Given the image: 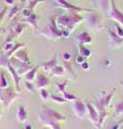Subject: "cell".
I'll list each match as a JSON object with an SVG mask.
<instances>
[{"label":"cell","instance_id":"6da1fadb","mask_svg":"<svg viewBox=\"0 0 123 129\" xmlns=\"http://www.w3.org/2000/svg\"><path fill=\"white\" fill-rule=\"evenodd\" d=\"M83 21H85V17H83V15H81L80 12L77 11H67L66 14H62L58 17H56L57 25L62 26L63 28H67L70 31H72Z\"/></svg>","mask_w":123,"mask_h":129},{"label":"cell","instance_id":"7a4b0ae2","mask_svg":"<svg viewBox=\"0 0 123 129\" xmlns=\"http://www.w3.org/2000/svg\"><path fill=\"white\" fill-rule=\"evenodd\" d=\"M40 35L44 36L46 38L50 39V40H56L62 38V30L57 27V23H56V17H52L50 19L49 25L43 28L42 30L39 32Z\"/></svg>","mask_w":123,"mask_h":129},{"label":"cell","instance_id":"3957f363","mask_svg":"<svg viewBox=\"0 0 123 129\" xmlns=\"http://www.w3.org/2000/svg\"><path fill=\"white\" fill-rule=\"evenodd\" d=\"M17 97V91L16 89H13L11 87L8 88H0V102L2 103V106L6 109H9L10 106L12 104V102L14 101Z\"/></svg>","mask_w":123,"mask_h":129},{"label":"cell","instance_id":"277c9868","mask_svg":"<svg viewBox=\"0 0 123 129\" xmlns=\"http://www.w3.org/2000/svg\"><path fill=\"white\" fill-rule=\"evenodd\" d=\"M101 14L97 11H93L85 17V22H87L88 26L92 29H99L100 28V22H101Z\"/></svg>","mask_w":123,"mask_h":129},{"label":"cell","instance_id":"5b68a950","mask_svg":"<svg viewBox=\"0 0 123 129\" xmlns=\"http://www.w3.org/2000/svg\"><path fill=\"white\" fill-rule=\"evenodd\" d=\"M72 112L78 118H84L88 116V107L87 103L83 102L80 99H77L73 101L72 104Z\"/></svg>","mask_w":123,"mask_h":129},{"label":"cell","instance_id":"8992f818","mask_svg":"<svg viewBox=\"0 0 123 129\" xmlns=\"http://www.w3.org/2000/svg\"><path fill=\"white\" fill-rule=\"evenodd\" d=\"M109 18L114 21L116 23L120 24L123 26V13L118 9L116 6V1L114 0H110V12H109Z\"/></svg>","mask_w":123,"mask_h":129},{"label":"cell","instance_id":"52a82bcc","mask_svg":"<svg viewBox=\"0 0 123 129\" xmlns=\"http://www.w3.org/2000/svg\"><path fill=\"white\" fill-rule=\"evenodd\" d=\"M56 3H57V7L62 8V9H65L67 11H77V12H88V13H91V12L95 11V10H92V9H84V8H80V7H77L75 5H71L70 2H68L67 0H55Z\"/></svg>","mask_w":123,"mask_h":129},{"label":"cell","instance_id":"ba28073f","mask_svg":"<svg viewBox=\"0 0 123 129\" xmlns=\"http://www.w3.org/2000/svg\"><path fill=\"white\" fill-rule=\"evenodd\" d=\"M41 112H42L48 118H50L52 120H55V122L59 123V122H65V120H66V116H64L63 114H60L59 112H57L55 110H52V109L48 108L46 106L42 107V110H41Z\"/></svg>","mask_w":123,"mask_h":129},{"label":"cell","instance_id":"9c48e42d","mask_svg":"<svg viewBox=\"0 0 123 129\" xmlns=\"http://www.w3.org/2000/svg\"><path fill=\"white\" fill-rule=\"evenodd\" d=\"M85 103H87V107H88V117H89V120L93 125H98V120H99V113H98L97 109L91 102L87 101Z\"/></svg>","mask_w":123,"mask_h":129},{"label":"cell","instance_id":"30bf717a","mask_svg":"<svg viewBox=\"0 0 123 129\" xmlns=\"http://www.w3.org/2000/svg\"><path fill=\"white\" fill-rule=\"evenodd\" d=\"M108 36H109V44L112 47H122L123 46V38L117 35L114 29L108 28Z\"/></svg>","mask_w":123,"mask_h":129},{"label":"cell","instance_id":"8fae6325","mask_svg":"<svg viewBox=\"0 0 123 129\" xmlns=\"http://www.w3.org/2000/svg\"><path fill=\"white\" fill-rule=\"evenodd\" d=\"M46 72H38V74L36 76V82H35V86L38 89L41 88H46L47 86L50 85V79L44 74Z\"/></svg>","mask_w":123,"mask_h":129},{"label":"cell","instance_id":"7c38bea8","mask_svg":"<svg viewBox=\"0 0 123 129\" xmlns=\"http://www.w3.org/2000/svg\"><path fill=\"white\" fill-rule=\"evenodd\" d=\"M38 120H39L40 123L47 125V126L50 127L51 129H63V128L60 127V125H59L58 122H55V120H52L50 118H48L41 111L38 113Z\"/></svg>","mask_w":123,"mask_h":129},{"label":"cell","instance_id":"4fadbf2b","mask_svg":"<svg viewBox=\"0 0 123 129\" xmlns=\"http://www.w3.org/2000/svg\"><path fill=\"white\" fill-rule=\"evenodd\" d=\"M39 64H40V68L43 70V72H51L53 68L57 66V54H54L52 59L39 62Z\"/></svg>","mask_w":123,"mask_h":129},{"label":"cell","instance_id":"5bb4252c","mask_svg":"<svg viewBox=\"0 0 123 129\" xmlns=\"http://www.w3.org/2000/svg\"><path fill=\"white\" fill-rule=\"evenodd\" d=\"M15 58H17L18 60L26 63H30V59H29V54H28V50L26 47H22L19 50L16 51V53L13 55Z\"/></svg>","mask_w":123,"mask_h":129},{"label":"cell","instance_id":"9a60e30c","mask_svg":"<svg viewBox=\"0 0 123 129\" xmlns=\"http://www.w3.org/2000/svg\"><path fill=\"white\" fill-rule=\"evenodd\" d=\"M16 118L19 123H25L27 120V111L24 106H18L16 110Z\"/></svg>","mask_w":123,"mask_h":129},{"label":"cell","instance_id":"2e32d148","mask_svg":"<svg viewBox=\"0 0 123 129\" xmlns=\"http://www.w3.org/2000/svg\"><path fill=\"white\" fill-rule=\"evenodd\" d=\"M77 40L78 42H79V44H90L92 43V36L89 34V32L84 31V32H81L80 35H78L77 37Z\"/></svg>","mask_w":123,"mask_h":129},{"label":"cell","instance_id":"e0dca14e","mask_svg":"<svg viewBox=\"0 0 123 129\" xmlns=\"http://www.w3.org/2000/svg\"><path fill=\"white\" fill-rule=\"evenodd\" d=\"M39 68H40V64L39 63L32 67L31 69L25 74V81H28V82H32V81L36 79L37 74H38V69H39Z\"/></svg>","mask_w":123,"mask_h":129},{"label":"cell","instance_id":"ac0fdd59","mask_svg":"<svg viewBox=\"0 0 123 129\" xmlns=\"http://www.w3.org/2000/svg\"><path fill=\"white\" fill-rule=\"evenodd\" d=\"M114 92H116V87H113L112 89H111V91L108 92L107 95H105L104 97H102V98L99 99V100H100V102L104 104L106 109H107V108L110 106V103H111V100H112V98H113Z\"/></svg>","mask_w":123,"mask_h":129},{"label":"cell","instance_id":"d6986e66","mask_svg":"<svg viewBox=\"0 0 123 129\" xmlns=\"http://www.w3.org/2000/svg\"><path fill=\"white\" fill-rule=\"evenodd\" d=\"M25 22L26 24H28V25H30L34 29H38V22H37V15L35 13H32L29 17L25 18Z\"/></svg>","mask_w":123,"mask_h":129},{"label":"cell","instance_id":"ffe728a7","mask_svg":"<svg viewBox=\"0 0 123 129\" xmlns=\"http://www.w3.org/2000/svg\"><path fill=\"white\" fill-rule=\"evenodd\" d=\"M51 75L53 76H62L64 73H65V69L63 66H59V64H57L56 67H54L53 69L51 70Z\"/></svg>","mask_w":123,"mask_h":129},{"label":"cell","instance_id":"44dd1931","mask_svg":"<svg viewBox=\"0 0 123 129\" xmlns=\"http://www.w3.org/2000/svg\"><path fill=\"white\" fill-rule=\"evenodd\" d=\"M79 54H80L81 56H83V57L88 58V57H90V56H91L92 52L90 51L89 48L84 45V44H79Z\"/></svg>","mask_w":123,"mask_h":129},{"label":"cell","instance_id":"7402d4cb","mask_svg":"<svg viewBox=\"0 0 123 129\" xmlns=\"http://www.w3.org/2000/svg\"><path fill=\"white\" fill-rule=\"evenodd\" d=\"M25 46H26V45H25L24 43H15V44H14V46L12 47V50L9 52V53H7L6 56H7L8 58H11L12 56H13V55L16 53V51L19 50V48H22V47H25Z\"/></svg>","mask_w":123,"mask_h":129},{"label":"cell","instance_id":"603a6c76","mask_svg":"<svg viewBox=\"0 0 123 129\" xmlns=\"http://www.w3.org/2000/svg\"><path fill=\"white\" fill-rule=\"evenodd\" d=\"M9 87V83H8V79L6 76L5 71H1L0 72V88L5 89V88Z\"/></svg>","mask_w":123,"mask_h":129},{"label":"cell","instance_id":"cb8c5ba5","mask_svg":"<svg viewBox=\"0 0 123 129\" xmlns=\"http://www.w3.org/2000/svg\"><path fill=\"white\" fill-rule=\"evenodd\" d=\"M13 46H14V42L12 41L11 39H9V40H7V41L3 43V45H2V51L7 54V53H9V52L12 50V47H13Z\"/></svg>","mask_w":123,"mask_h":129},{"label":"cell","instance_id":"d4e9b609","mask_svg":"<svg viewBox=\"0 0 123 129\" xmlns=\"http://www.w3.org/2000/svg\"><path fill=\"white\" fill-rule=\"evenodd\" d=\"M113 111L117 115H123V100H121V101H119L114 104Z\"/></svg>","mask_w":123,"mask_h":129},{"label":"cell","instance_id":"484cf974","mask_svg":"<svg viewBox=\"0 0 123 129\" xmlns=\"http://www.w3.org/2000/svg\"><path fill=\"white\" fill-rule=\"evenodd\" d=\"M68 85V81L65 80V81H62V82H57L56 83V87H57V90H58L59 92H65V90H66V87Z\"/></svg>","mask_w":123,"mask_h":129},{"label":"cell","instance_id":"4316f807","mask_svg":"<svg viewBox=\"0 0 123 129\" xmlns=\"http://www.w3.org/2000/svg\"><path fill=\"white\" fill-rule=\"evenodd\" d=\"M20 11H22V9H20V7H18L17 5H14L13 8L10 10V13H9V18H13L14 16H16L18 13H20Z\"/></svg>","mask_w":123,"mask_h":129},{"label":"cell","instance_id":"83f0119b","mask_svg":"<svg viewBox=\"0 0 123 129\" xmlns=\"http://www.w3.org/2000/svg\"><path fill=\"white\" fill-rule=\"evenodd\" d=\"M100 1V8L104 13H107L110 8V0H99Z\"/></svg>","mask_w":123,"mask_h":129},{"label":"cell","instance_id":"f1b7e54d","mask_svg":"<svg viewBox=\"0 0 123 129\" xmlns=\"http://www.w3.org/2000/svg\"><path fill=\"white\" fill-rule=\"evenodd\" d=\"M39 95H40V98L42 99L43 101H47V100H49V99H50V96H51L46 88H41V89H39Z\"/></svg>","mask_w":123,"mask_h":129},{"label":"cell","instance_id":"f546056e","mask_svg":"<svg viewBox=\"0 0 123 129\" xmlns=\"http://www.w3.org/2000/svg\"><path fill=\"white\" fill-rule=\"evenodd\" d=\"M63 97H64L65 99H66V101H71V102L76 101V100L78 99L77 96H75L73 94H70V92H68V91L63 92Z\"/></svg>","mask_w":123,"mask_h":129},{"label":"cell","instance_id":"4dcf8cb0","mask_svg":"<svg viewBox=\"0 0 123 129\" xmlns=\"http://www.w3.org/2000/svg\"><path fill=\"white\" fill-rule=\"evenodd\" d=\"M50 99L52 100V101H54V102H57V103H65V102H66V99H65L63 96L51 95V96H50Z\"/></svg>","mask_w":123,"mask_h":129},{"label":"cell","instance_id":"1f68e13d","mask_svg":"<svg viewBox=\"0 0 123 129\" xmlns=\"http://www.w3.org/2000/svg\"><path fill=\"white\" fill-rule=\"evenodd\" d=\"M64 69L66 72H68L69 74L73 75V69H72V64L70 63V61H64V64H63Z\"/></svg>","mask_w":123,"mask_h":129},{"label":"cell","instance_id":"d6a6232c","mask_svg":"<svg viewBox=\"0 0 123 129\" xmlns=\"http://www.w3.org/2000/svg\"><path fill=\"white\" fill-rule=\"evenodd\" d=\"M114 31L117 32L118 36H120L121 38H123V26H121L120 24L116 23L114 24Z\"/></svg>","mask_w":123,"mask_h":129},{"label":"cell","instance_id":"836d02e7","mask_svg":"<svg viewBox=\"0 0 123 129\" xmlns=\"http://www.w3.org/2000/svg\"><path fill=\"white\" fill-rule=\"evenodd\" d=\"M20 14L23 15L24 18H27V17H29V16L32 14V11H30V10L26 7V8H23V9H22V11H20Z\"/></svg>","mask_w":123,"mask_h":129},{"label":"cell","instance_id":"e575fe53","mask_svg":"<svg viewBox=\"0 0 123 129\" xmlns=\"http://www.w3.org/2000/svg\"><path fill=\"white\" fill-rule=\"evenodd\" d=\"M24 85H25V88L29 91V92H35V89H36V86L32 85L31 82H28V81H25V83H24Z\"/></svg>","mask_w":123,"mask_h":129},{"label":"cell","instance_id":"d590c367","mask_svg":"<svg viewBox=\"0 0 123 129\" xmlns=\"http://www.w3.org/2000/svg\"><path fill=\"white\" fill-rule=\"evenodd\" d=\"M44 0H32V1H30V3H29V6H27V8L29 9L30 11H34V9L37 7V5L38 3H40V2H43Z\"/></svg>","mask_w":123,"mask_h":129},{"label":"cell","instance_id":"8d00e7d4","mask_svg":"<svg viewBox=\"0 0 123 129\" xmlns=\"http://www.w3.org/2000/svg\"><path fill=\"white\" fill-rule=\"evenodd\" d=\"M23 30H24V25L23 24H18V25L14 28V36L17 37V36H19L20 34H22Z\"/></svg>","mask_w":123,"mask_h":129},{"label":"cell","instance_id":"74e56055","mask_svg":"<svg viewBox=\"0 0 123 129\" xmlns=\"http://www.w3.org/2000/svg\"><path fill=\"white\" fill-rule=\"evenodd\" d=\"M60 30H62V37H64V38H68L71 34V31L67 29V28H62Z\"/></svg>","mask_w":123,"mask_h":129},{"label":"cell","instance_id":"f35d334b","mask_svg":"<svg viewBox=\"0 0 123 129\" xmlns=\"http://www.w3.org/2000/svg\"><path fill=\"white\" fill-rule=\"evenodd\" d=\"M63 59H64V61H70L71 54L68 53V52H65V53H63Z\"/></svg>","mask_w":123,"mask_h":129},{"label":"cell","instance_id":"ab89813d","mask_svg":"<svg viewBox=\"0 0 123 129\" xmlns=\"http://www.w3.org/2000/svg\"><path fill=\"white\" fill-rule=\"evenodd\" d=\"M85 61V57H83V56H81V55H79L78 57L76 58V62L78 63V64H82Z\"/></svg>","mask_w":123,"mask_h":129},{"label":"cell","instance_id":"60d3db41","mask_svg":"<svg viewBox=\"0 0 123 129\" xmlns=\"http://www.w3.org/2000/svg\"><path fill=\"white\" fill-rule=\"evenodd\" d=\"M6 12H7V9L6 8H3V9L0 11V23L2 22V19H3V17H5V15H6Z\"/></svg>","mask_w":123,"mask_h":129},{"label":"cell","instance_id":"b9f144b4","mask_svg":"<svg viewBox=\"0 0 123 129\" xmlns=\"http://www.w3.org/2000/svg\"><path fill=\"white\" fill-rule=\"evenodd\" d=\"M81 68H82L83 70H89V69H90V64H89L87 61H84L83 63L81 64Z\"/></svg>","mask_w":123,"mask_h":129},{"label":"cell","instance_id":"7bdbcfd3","mask_svg":"<svg viewBox=\"0 0 123 129\" xmlns=\"http://www.w3.org/2000/svg\"><path fill=\"white\" fill-rule=\"evenodd\" d=\"M6 5H9V6H14V0H5Z\"/></svg>","mask_w":123,"mask_h":129},{"label":"cell","instance_id":"ee69618b","mask_svg":"<svg viewBox=\"0 0 123 129\" xmlns=\"http://www.w3.org/2000/svg\"><path fill=\"white\" fill-rule=\"evenodd\" d=\"M123 122V120H121V122H119L118 124H116V125H114V126L111 128V129H119V128H120V124Z\"/></svg>","mask_w":123,"mask_h":129},{"label":"cell","instance_id":"f6af8a7d","mask_svg":"<svg viewBox=\"0 0 123 129\" xmlns=\"http://www.w3.org/2000/svg\"><path fill=\"white\" fill-rule=\"evenodd\" d=\"M31 125H26V129H31Z\"/></svg>","mask_w":123,"mask_h":129},{"label":"cell","instance_id":"bcb514c9","mask_svg":"<svg viewBox=\"0 0 123 129\" xmlns=\"http://www.w3.org/2000/svg\"><path fill=\"white\" fill-rule=\"evenodd\" d=\"M26 1H27V0H19L20 3H26Z\"/></svg>","mask_w":123,"mask_h":129},{"label":"cell","instance_id":"7dc6e473","mask_svg":"<svg viewBox=\"0 0 123 129\" xmlns=\"http://www.w3.org/2000/svg\"><path fill=\"white\" fill-rule=\"evenodd\" d=\"M120 84H121V86L123 87V81H120Z\"/></svg>","mask_w":123,"mask_h":129},{"label":"cell","instance_id":"c3c4849f","mask_svg":"<svg viewBox=\"0 0 123 129\" xmlns=\"http://www.w3.org/2000/svg\"><path fill=\"white\" fill-rule=\"evenodd\" d=\"M41 129H48V127H44V128H41Z\"/></svg>","mask_w":123,"mask_h":129},{"label":"cell","instance_id":"681fc988","mask_svg":"<svg viewBox=\"0 0 123 129\" xmlns=\"http://www.w3.org/2000/svg\"><path fill=\"white\" fill-rule=\"evenodd\" d=\"M0 114H1V107H0Z\"/></svg>","mask_w":123,"mask_h":129}]
</instances>
